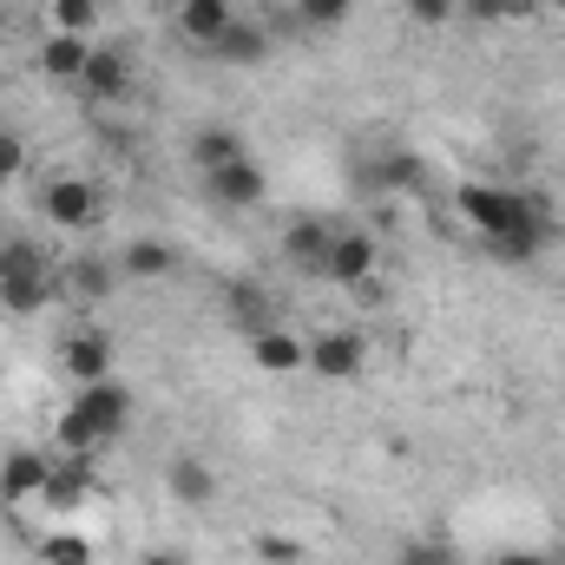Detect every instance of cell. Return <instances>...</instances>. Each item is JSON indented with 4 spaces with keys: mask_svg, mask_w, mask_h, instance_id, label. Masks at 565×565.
<instances>
[{
    "mask_svg": "<svg viewBox=\"0 0 565 565\" xmlns=\"http://www.w3.org/2000/svg\"><path fill=\"white\" fill-rule=\"evenodd\" d=\"M460 217L480 237H507V231H553V204L526 198V191H500V184H460Z\"/></svg>",
    "mask_w": 565,
    "mask_h": 565,
    "instance_id": "1",
    "label": "cell"
},
{
    "mask_svg": "<svg viewBox=\"0 0 565 565\" xmlns=\"http://www.w3.org/2000/svg\"><path fill=\"white\" fill-rule=\"evenodd\" d=\"M46 296H53V277H46L40 250L33 244H0V302L13 316H33Z\"/></svg>",
    "mask_w": 565,
    "mask_h": 565,
    "instance_id": "2",
    "label": "cell"
},
{
    "mask_svg": "<svg viewBox=\"0 0 565 565\" xmlns=\"http://www.w3.org/2000/svg\"><path fill=\"white\" fill-rule=\"evenodd\" d=\"M375 257H382V250H375V237H369V231H335L316 270H322L329 282H342V289H349V282L375 277Z\"/></svg>",
    "mask_w": 565,
    "mask_h": 565,
    "instance_id": "3",
    "label": "cell"
},
{
    "mask_svg": "<svg viewBox=\"0 0 565 565\" xmlns=\"http://www.w3.org/2000/svg\"><path fill=\"white\" fill-rule=\"evenodd\" d=\"M309 369H316L322 382L362 375V335H355V329H322V335H309Z\"/></svg>",
    "mask_w": 565,
    "mask_h": 565,
    "instance_id": "4",
    "label": "cell"
},
{
    "mask_svg": "<svg viewBox=\"0 0 565 565\" xmlns=\"http://www.w3.org/2000/svg\"><path fill=\"white\" fill-rule=\"evenodd\" d=\"M86 422H93V434L99 440H113V434H126V422H132V395L106 375V382H93V388H79V402H73Z\"/></svg>",
    "mask_w": 565,
    "mask_h": 565,
    "instance_id": "5",
    "label": "cell"
},
{
    "mask_svg": "<svg viewBox=\"0 0 565 565\" xmlns=\"http://www.w3.org/2000/svg\"><path fill=\"white\" fill-rule=\"evenodd\" d=\"M99 106H119L126 93H132V60L126 53H113V46H93V60H86V79H79Z\"/></svg>",
    "mask_w": 565,
    "mask_h": 565,
    "instance_id": "6",
    "label": "cell"
},
{
    "mask_svg": "<svg viewBox=\"0 0 565 565\" xmlns=\"http://www.w3.org/2000/svg\"><path fill=\"white\" fill-rule=\"evenodd\" d=\"M204 184H211V198L217 204H237V211H250V204H264V171L250 164V158H237V164H217V171H204Z\"/></svg>",
    "mask_w": 565,
    "mask_h": 565,
    "instance_id": "7",
    "label": "cell"
},
{
    "mask_svg": "<svg viewBox=\"0 0 565 565\" xmlns=\"http://www.w3.org/2000/svg\"><path fill=\"white\" fill-rule=\"evenodd\" d=\"M86 60H93L86 33H53V40L40 46V73L60 79V86H79V79H86Z\"/></svg>",
    "mask_w": 565,
    "mask_h": 565,
    "instance_id": "8",
    "label": "cell"
},
{
    "mask_svg": "<svg viewBox=\"0 0 565 565\" xmlns=\"http://www.w3.org/2000/svg\"><path fill=\"white\" fill-rule=\"evenodd\" d=\"M93 184L86 178H53L46 184V217L60 224V231H79V224H93Z\"/></svg>",
    "mask_w": 565,
    "mask_h": 565,
    "instance_id": "9",
    "label": "cell"
},
{
    "mask_svg": "<svg viewBox=\"0 0 565 565\" xmlns=\"http://www.w3.org/2000/svg\"><path fill=\"white\" fill-rule=\"evenodd\" d=\"M60 362H66V375H73L79 388H93V382L113 375V342H106V335H66Z\"/></svg>",
    "mask_w": 565,
    "mask_h": 565,
    "instance_id": "10",
    "label": "cell"
},
{
    "mask_svg": "<svg viewBox=\"0 0 565 565\" xmlns=\"http://www.w3.org/2000/svg\"><path fill=\"white\" fill-rule=\"evenodd\" d=\"M86 493H93V467H86V454H66V460L46 473V487H40V500H46L53 513H73Z\"/></svg>",
    "mask_w": 565,
    "mask_h": 565,
    "instance_id": "11",
    "label": "cell"
},
{
    "mask_svg": "<svg viewBox=\"0 0 565 565\" xmlns=\"http://www.w3.org/2000/svg\"><path fill=\"white\" fill-rule=\"evenodd\" d=\"M231 20H237L231 0H184V7H178V33H184L191 46H217V40L231 33Z\"/></svg>",
    "mask_w": 565,
    "mask_h": 565,
    "instance_id": "12",
    "label": "cell"
},
{
    "mask_svg": "<svg viewBox=\"0 0 565 565\" xmlns=\"http://www.w3.org/2000/svg\"><path fill=\"white\" fill-rule=\"evenodd\" d=\"M224 316L244 329V335H264V329H277V316H270V296H264V282L237 277L224 289Z\"/></svg>",
    "mask_w": 565,
    "mask_h": 565,
    "instance_id": "13",
    "label": "cell"
},
{
    "mask_svg": "<svg viewBox=\"0 0 565 565\" xmlns=\"http://www.w3.org/2000/svg\"><path fill=\"white\" fill-rule=\"evenodd\" d=\"M250 355H257V369H270V375H296V369H309V342L289 335V329H264V335H250Z\"/></svg>",
    "mask_w": 565,
    "mask_h": 565,
    "instance_id": "14",
    "label": "cell"
},
{
    "mask_svg": "<svg viewBox=\"0 0 565 565\" xmlns=\"http://www.w3.org/2000/svg\"><path fill=\"white\" fill-rule=\"evenodd\" d=\"M178 270V250L171 244H151V237H139V244H126V257H119V277L126 282H158Z\"/></svg>",
    "mask_w": 565,
    "mask_h": 565,
    "instance_id": "15",
    "label": "cell"
},
{
    "mask_svg": "<svg viewBox=\"0 0 565 565\" xmlns=\"http://www.w3.org/2000/svg\"><path fill=\"white\" fill-rule=\"evenodd\" d=\"M164 487L184 500V507H211V493H217V473L204 467V460H191V454H178L171 467H164Z\"/></svg>",
    "mask_w": 565,
    "mask_h": 565,
    "instance_id": "16",
    "label": "cell"
},
{
    "mask_svg": "<svg viewBox=\"0 0 565 565\" xmlns=\"http://www.w3.org/2000/svg\"><path fill=\"white\" fill-rule=\"evenodd\" d=\"M46 473H53V467H46L40 454H7V460H0V500H13V507H20L26 493H40V487H46Z\"/></svg>",
    "mask_w": 565,
    "mask_h": 565,
    "instance_id": "17",
    "label": "cell"
},
{
    "mask_svg": "<svg viewBox=\"0 0 565 565\" xmlns=\"http://www.w3.org/2000/svg\"><path fill=\"white\" fill-rule=\"evenodd\" d=\"M211 53H217V60H231V66H257V60L270 53V33H264L257 20H231V33H224Z\"/></svg>",
    "mask_w": 565,
    "mask_h": 565,
    "instance_id": "18",
    "label": "cell"
},
{
    "mask_svg": "<svg viewBox=\"0 0 565 565\" xmlns=\"http://www.w3.org/2000/svg\"><path fill=\"white\" fill-rule=\"evenodd\" d=\"M191 158H198V171H217V164H237V158H244V139H237L231 126H204V132L191 139Z\"/></svg>",
    "mask_w": 565,
    "mask_h": 565,
    "instance_id": "19",
    "label": "cell"
},
{
    "mask_svg": "<svg viewBox=\"0 0 565 565\" xmlns=\"http://www.w3.org/2000/svg\"><path fill=\"white\" fill-rule=\"evenodd\" d=\"M329 237H335V231H329L322 217H296V224L282 231V250H289L296 264H322V250H329Z\"/></svg>",
    "mask_w": 565,
    "mask_h": 565,
    "instance_id": "20",
    "label": "cell"
},
{
    "mask_svg": "<svg viewBox=\"0 0 565 565\" xmlns=\"http://www.w3.org/2000/svg\"><path fill=\"white\" fill-rule=\"evenodd\" d=\"M375 178H382L388 191H415V184H422V178H427V164H422V158H415V151H388V158L375 164Z\"/></svg>",
    "mask_w": 565,
    "mask_h": 565,
    "instance_id": "21",
    "label": "cell"
},
{
    "mask_svg": "<svg viewBox=\"0 0 565 565\" xmlns=\"http://www.w3.org/2000/svg\"><path fill=\"white\" fill-rule=\"evenodd\" d=\"M540 244H546L540 231H507V237H487V250H493L500 264H533V257H540Z\"/></svg>",
    "mask_w": 565,
    "mask_h": 565,
    "instance_id": "22",
    "label": "cell"
},
{
    "mask_svg": "<svg viewBox=\"0 0 565 565\" xmlns=\"http://www.w3.org/2000/svg\"><path fill=\"white\" fill-rule=\"evenodd\" d=\"M53 440H60L66 454H93V447H99V434H93V422H86L79 408H66V415H60V427H53Z\"/></svg>",
    "mask_w": 565,
    "mask_h": 565,
    "instance_id": "23",
    "label": "cell"
},
{
    "mask_svg": "<svg viewBox=\"0 0 565 565\" xmlns=\"http://www.w3.org/2000/svg\"><path fill=\"white\" fill-rule=\"evenodd\" d=\"M99 26V0H53V33H86Z\"/></svg>",
    "mask_w": 565,
    "mask_h": 565,
    "instance_id": "24",
    "label": "cell"
},
{
    "mask_svg": "<svg viewBox=\"0 0 565 565\" xmlns=\"http://www.w3.org/2000/svg\"><path fill=\"white\" fill-rule=\"evenodd\" d=\"M40 559L46 565H93V546L79 533H53V540H40Z\"/></svg>",
    "mask_w": 565,
    "mask_h": 565,
    "instance_id": "25",
    "label": "cell"
},
{
    "mask_svg": "<svg viewBox=\"0 0 565 565\" xmlns=\"http://www.w3.org/2000/svg\"><path fill=\"white\" fill-rule=\"evenodd\" d=\"M113 277H119V270H113V264H99V257H79V264H73V289H79V296H106Z\"/></svg>",
    "mask_w": 565,
    "mask_h": 565,
    "instance_id": "26",
    "label": "cell"
},
{
    "mask_svg": "<svg viewBox=\"0 0 565 565\" xmlns=\"http://www.w3.org/2000/svg\"><path fill=\"white\" fill-rule=\"evenodd\" d=\"M250 546H257V559H264V565H296V559H302V546H296L289 533H257Z\"/></svg>",
    "mask_w": 565,
    "mask_h": 565,
    "instance_id": "27",
    "label": "cell"
},
{
    "mask_svg": "<svg viewBox=\"0 0 565 565\" xmlns=\"http://www.w3.org/2000/svg\"><path fill=\"white\" fill-rule=\"evenodd\" d=\"M349 7H355V0H296V13H302L309 26H342Z\"/></svg>",
    "mask_w": 565,
    "mask_h": 565,
    "instance_id": "28",
    "label": "cell"
},
{
    "mask_svg": "<svg viewBox=\"0 0 565 565\" xmlns=\"http://www.w3.org/2000/svg\"><path fill=\"white\" fill-rule=\"evenodd\" d=\"M533 0H460V13L467 20H513V13H526Z\"/></svg>",
    "mask_w": 565,
    "mask_h": 565,
    "instance_id": "29",
    "label": "cell"
},
{
    "mask_svg": "<svg viewBox=\"0 0 565 565\" xmlns=\"http://www.w3.org/2000/svg\"><path fill=\"white\" fill-rule=\"evenodd\" d=\"M402 565H460V559H454V546H440V540H408V546H402Z\"/></svg>",
    "mask_w": 565,
    "mask_h": 565,
    "instance_id": "30",
    "label": "cell"
},
{
    "mask_svg": "<svg viewBox=\"0 0 565 565\" xmlns=\"http://www.w3.org/2000/svg\"><path fill=\"white\" fill-rule=\"evenodd\" d=\"M408 13H415L422 26H440V20H454V13H460V0H408Z\"/></svg>",
    "mask_w": 565,
    "mask_h": 565,
    "instance_id": "31",
    "label": "cell"
},
{
    "mask_svg": "<svg viewBox=\"0 0 565 565\" xmlns=\"http://www.w3.org/2000/svg\"><path fill=\"white\" fill-rule=\"evenodd\" d=\"M349 289H355V302H362V309H382V302H388V282H382V277H362V282H349Z\"/></svg>",
    "mask_w": 565,
    "mask_h": 565,
    "instance_id": "32",
    "label": "cell"
},
{
    "mask_svg": "<svg viewBox=\"0 0 565 565\" xmlns=\"http://www.w3.org/2000/svg\"><path fill=\"white\" fill-rule=\"evenodd\" d=\"M20 164H26V151H20V139H7V132H0V184H7V178H13Z\"/></svg>",
    "mask_w": 565,
    "mask_h": 565,
    "instance_id": "33",
    "label": "cell"
},
{
    "mask_svg": "<svg viewBox=\"0 0 565 565\" xmlns=\"http://www.w3.org/2000/svg\"><path fill=\"white\" fill-rule=\"evenodd\" d=\"M487 565H546V553H493Z\"/></svg>",
    "mask_w": 565,
    "mask_h": 565,
    "instance_id": "34",
    "label": "cell"
},
{
    "mask_svg": "<svg viewBox=\"0 0 565 565\" xmlns=\"http://www.w3.org/2000/svg\"><path fill=\"white\" fill-rule=\"evenodd\" d=\"M139 565H184V553H145Z\"/></svg>",
    "mask_w": 565,
    "mask_h": 565,
    "instance_id": "35",
    "label": "cell"
},
{
    "mask_svg": "<svg viewBox=\"0 0 565 565\" xmlns=\"http://www.w3.org/2000/svg\"><path fill=\"white\" fill-rule=\"evenodd\" d=\"M553 7H559V13H565V0H553Z\"/></svg>",
    "mask_w": 565,
    "mask_h": 565,
    "instance_id": "36",
    "label": "cell"
}]
</instances>
